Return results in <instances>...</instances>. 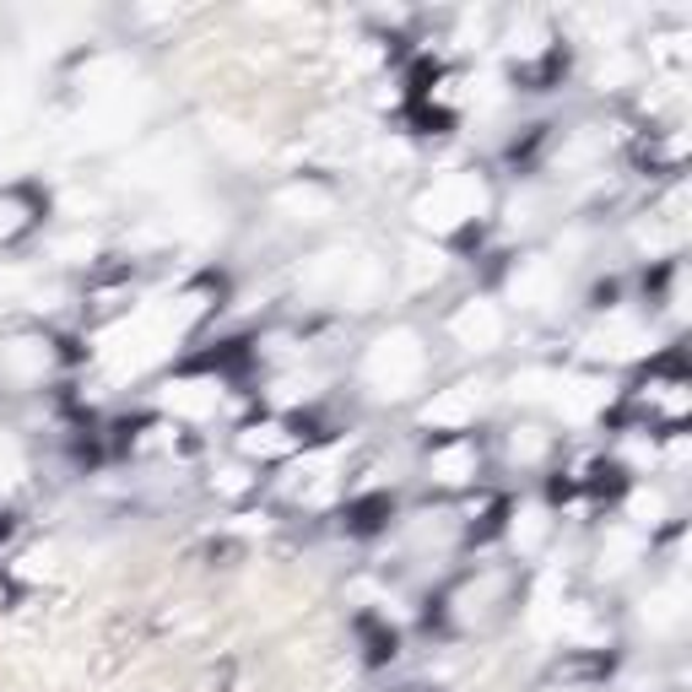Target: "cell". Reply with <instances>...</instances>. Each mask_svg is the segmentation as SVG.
Listing matches in <instances>:
<instances>
[{
    "label": "cell",
    "mask_w": 692,
    "mask_h": 692,
    "mask_svg": "<svg viewBox=\"0 0 692 692\" xmlns=\"http://www.w3.org/2000/svg\"><path fill=\"white\" fill-rule=\"evenodd\" d=\"M682 616H688V590H682V584H665V590H654L650 601H644V622L660 628V633L676 628Z\"/></svg>",
    "instance_id": "ac0fdd59"
},
{
    "label": "cell",
    "mask_w": 692,
    "mask_h": 692,
    "mask_svg": "<svg viewBox=\"0 0 692 692\" xmlns=\"http://www.w3.org/2000/svg\"><path fill=\"white\" fill-rule=\"evenodd\" d=\"M482 407H488V384L465 379V384H454V390H439V395L422 407V422H428V428H465V422H477Z\"/></svg>",
    "instance_id": "ba28073f"
},
{
    "label": "cell",
    "mask_w": 692,
    "mask_h": 692,
    "mask_svg": "<svg viewBox=\"0 0 692 692\" xmlns=\"http://www.w3.org/2000/svg\"><path fill=\"white\" fill-rule=\"evenodd\" d=\"M546 530H552V514H546L541 503H525V509L514 514V525H509V541H514V552H535V546L546 541Z\"/></svg>",
    "instance_id": "d6986e66"
},
{
    "label": "cell",
    "mask_w": 692,
    "mask_h": 692,
    "mask_svg": "<svg viewBox=\"0 0 692 692\" xmlns=\"http://www.w3.org/2000/svg\"><path fill=\"white\" fill-rule=\"evenodd\" d=\"M239 449H244L249 460H277V454L292 449V433H287L282 422H260V428H249L244 439H239Z\"/></svg>",
    "instance_id": "ffe728a7"
},
{
    "label": "cell",
    "mask_w": 692,
    "mask_h": 692,
    "mask_svg": "<svg viewBox=\"0 0 692 692\" xmlns=\"http://www.w3.org/2000/svg\"><path fill=\"white\" fill-rule=\"evenodd\" d=\"M201 309L205 303L195 292H190V298H173V303H152V309H141L136 320H120L114 330H103V335H98V352H103V363L114 368V379H130V373H141V368L163 363L168 352H173V341L195 325Z\"/></svg>",
    "instance_id": "6da1fadb"
},
{
    "label": "cell",
    "mask_w": 692,
    "mask_h": 692,
    "mask_svg": "<svg viewBox=\"0 0 692 692\" xmlns=\"http://www.w3.org/2000/svg\"><path fill=\"white\" fill-rule=\"evenodd\" d=\"M639 552H644V541H639V530H633V525L606 530V541H601V579L628 573L633 563H639Z\"/></svg>",
    "instance_id": "2e32d148"
},
{
    "label": "cell",
    "mask_w": 692,
    "mask_h": 692,
    "mask_svg": "<svg viewBox=\"0 0 692 692\" xmlns=\"http://www.w3.org/2000/svg\"><path fill=\"white\" fill-rule=\"evenodd\" d=\"M379 287H384V265H379L373 254H352V265H347V277L335 287V298L352 303V309H368V303L379 298Z\"/></svg>",
    "instance_id": "7c38bea8"
},
{
    "label": "cell",
    "mask_w": 692,
    "mask_h": 692,
    "mask_svg": "<svg viewBox=\"0 0 692 692\" xmlns=\"http://www.w3.org/2000/svg\"><path fill=\"white\" fill-rule=\"evenodd\" d=\"M184 173H190V163H184V152H173V147H147V152H136V158L124 163V179L141 184V190H173Z\"/></svg>",
    "instance_id": "9c48e42d"
},
{
    "label": "cell",
    "mask_w": 692,
    "mask_h": 692,
    "mask_svg": "<svg viewBox=\"0 0 692 692\" xmlns=\"http://www.w3.org/2000/svg\"><path fill=\"white\" fill-rule=\"evenodd\" d=\"M639 244L660 254V249H671V244H676V233H671V228H660V222H650V228H639Z\"/></svg>",
    "instance_id": "836d02e7"
},
{
    "label": "cell",
    "mask_w": 692,
    "mask_h": 692,
    "mask_svg": "<svg viewBox=\"0 0 692 692\" xmlns=\"http://www.w3.org/2000/svg\"><path fill=\"white\" fill-rule=\"evenodd\" d=\"M449 335H454V347H465V352H492V347L503 341V309L488 303V298H471V303L454 309Z\"/></svg>",
    "instance_id": "52a82bcc"
},
{
    "label": "cell",
    "mask_w": 692,
    "mask_h": 692,
    "mask_svg": "<svg viewBox=\"0 0 692 692\" xmlns=\"http://www.w3.org/2000/svg\"><path fill=\"white\" fill-rule=\"evenodd\" d=\"M541 43H546V28H541L535 17H525V22H514V33H509V54L530 60V54H541Z\"/></svg>",
    "instance_id": "4316f807"
},
{
    "label": "cell",
    "mask_w": 692,
    "mask_h": 692,
    "mask_svg": "<svg viewBox=\"0 0 692 692\" xmlns=\"http://www.w3.org/2000/svg\"><path fill=\"white\" fill-rule=\"evenodd\" d=\"M606 401H611L606 379H569V373H563V384H558V401H552V407H558L563 422H590V417L606 407Z\"/></svg>",
    "instance_id": "8fae6325"
},
{
    "label": "cell",
    "mask_w": 692,
    "mask_h": 692,
    "mask_svg": "<svg viewBox=\"0 0 692 692\" xmlns=\"http://www.w3.org/2000/svg\"><path fill=\"white\" fill-rule=\"evenodd\" d=\"M558 639H573V644H601L606 639V628L590 616L584 606H569L563 601V611H558Z\"/></svg>",
    "instance_id": "7402d4cb"
},
{
    "label": "cell",
    "mask_w": 692,
    "mask_h": 692,
    "mask_svg": "<svg viewBox=\"0 0 692 692\" xmlns=\"http://www.w3.org/2000/svg\"><path fill=\"white\" fill-rule=\"evenodd\" d=\"M277 211H282L287 222H325L330 211H335V201H330V190H320V184H287V190H277Z\"/></svg>",
    "instance_id": "4fadbf2b"
},
{
    "label": "cell",
    "mask_w": 692,
    "mask_h": 692,
    "mask_svg": "<svg viewBox=\"0 0 692 692\" xmlns=\"http://www.w3.org/2000/svg\"><path fill=\"white\" fill-rule=\"evenodd\" d=\"M488 179L482 173H444V179H433L417 205H411V217H417V228H428V233H454V228H465L471 217H482L488 211Z\"/></svg>",
    "instance_id": "3957f363"
},
{
    "label": "cell",
    "mask_w": 692,
    "mask_h": 692,
    "mask_svg": "<svg viewBox=\"0 0 692 692\" xmlns=\"http://www.w3.org/2000/svg\"><path fill=\"white\" fill-rule=\"evenodd\" d=\"M136 124H141V92L124 87L114 98H92L87 103L82 120H77V141L82 147H114L124 136H136Z\"/></svg>",
    "instance_id": "277c9868"
},
{
    "label": "cell",
    "mask_w": 692,
    "mask_h": 692,
    "mask_svg": "<svg viewBox=\"0 0 692 692\" xmlns=\"http://www.w3.org/2000/svg\"><path fill=\"white\" fill-rule=\"evenodd\" d=\"M6 368H11L17 379H43V373H49V347L33 341V335H22V341L6 347Z\"/></svg>",
    "instance_id": "44dd1931"
},
{
    "label": "cell",
    "mask_w": 692,
    "mask_h": 692,
    "mask_svg": "<svg viewBox=\"0 0 692 692\" xmlns=\"http://www.w3.org/2000/svg\"><path fill=\"white\" fill-rule=\"evenodd\" d=\"M92 233H71V239H60V244H54V254H60V260H71V265H82V260H92Z\"/></svg>",
    "instance_id": "f546056e"
},
{
    "label": "cell",
    "mask_w": 692,
    "mask_h": 692,
    "mask_svg": "<svg viewBox=\"0 0 692 692\" xmlns=\"http://www.w3.org/2000/svg\"><path fill=\"white\" fill-rule=\"evenodd\" d=\"M211 482H217V488H222V492H244V488H249L244 465H222V471H217V477H211Z\"/></svg>",
    "instance_id": "d590c367"
},
{
    "label": "cell",
    "mask_w": 692,
    "mask_h": 692,
    "mask_svg": "<svg viewBox=\"0 0 692 692\" xmlns=\"http://www.w3.org/2000/svg\"><path fill=\"white\" fill-rule=\"evenodd\" d=\"M22 120V92L17 87H0V136H11Z\"/></svg>",
    "instance_id": "4dcf8cb0"
},
{
    "label": "cell",
    "mask_w": 692,
    "mask_h": 692,
    "mask_svg": "<svg viewBox=\"0 0 692 692\" xmlns=\"http://www.w3.org/2000/svg\"><path fill=\"white\" fill-rule=\"evenodd\" d=\"M158 401H163V411L184 417V422H205L211 411L222 407V384L217 379H173Z\"/></svg>",
    "instance_id": "30bf717a"
},
{
    "label": "cell",
    "mask_w": 692,
    "mask_h": 692,
    "mask_svg": "<svg viewBox=\"0 0 692 692\" xmlns=\"http://www.w3.org/2000/svg\"><path fill=\"white\" fill-rule=\"evenodd\" d=\"M28 228V201H17V195H0V244L6 239H17Z\"/></svg>",
    "instance_id": "83f0119b"
},
{
    "label": "cell",
    "mask_w": 692,
    "mask_h": 692,
    "mask_svg": "<svg viewBox=\"0 0 692 692\" xmlns=\"http://www.w3.org/2000/svg\"><path fill=\"white\" fill-rule=\"evenodd\" d=\"M584 352L590 358H606V363H628V358H644L650 352V330L628 314H606L601 325L584 335Z\"/></svg>",
    "instance_id": "8992f818"
},
{
    "label": "cell",
    "mask_w": 692,
    "mask_h": 692,
    "mask_svg": "<svg viewBox=\"0 0 692 692\" xmlns=\"http://www.w3.org/2000/svg\"><path fill=\"white\" fill-rule=\"evenodd\" d=\"M509 454H514V460H541V454H546V433H535V428H520V433H514V439H509Z\"/></svg>",
    "instance_id": "f1b7e54d"
},
{
    "label": "cell",
    "mask_w": 692,
    "mask_h": 692,
    "mask_svg": "<svg viewBox=\"0 0 692 692\" xmlns=\"http://www.w3.org/2000/svg\"><path fill=\"white\" fill-rule=\"evenodd\" d=\"M77 82H82L87 103H92V98H114V92L130 87V60H120V54H98V60H87L82 66Z\"/></svg>",
    "instance_id": "5bb4252c"
},
{
    "label": "cell",
    "mask_w": 692,
    "mask_h": 692,
    "mask_svg": "<svg viewBox=\"0 0 692 692\" xmlns=\"http://www.w3.org/2000/svg\"><path fill=\"white\" fill-rule=\"evenodd\" d=\"M309 395H314V390H309V379H282V384L271 390V401H277V407H292V401H309Z\"/></svg>",
    "instance_id": "1f68e13d"
},
{
    "label": "cell",
    "mask_w": 692,
    "mask_h": 692,
    "mask_svg": "<svg viewBox=\"0 0 692 692\" xmlns=\"http://www.w3.org/2000/svg\"><path fill=\"white\" fill-rule=\"evenodd\" d=\"M347 265H352V249H325V254H314L309 265H303V287H314V292H330L335 298V287L347 277Z\"/></svg>",
    "instance_id": "e0dca14e"
},
{
    "label": "cell",
    "mask_w": 692,
    "mask_h": 692,
    "mask_svg": "<svg viewBox=\"0 0 692 692\" xmlns=\"http://www.w3.org/2000/svg\"><path fill=\"white\" fill-rule=\"evenodd\" d=\"M17 471H22V460H17V449L11 444H0V492L17 482Z\"/></svg>",
    "instance_id": "8d00e7d4"
},
{
    "label": "cell",
    "mask_w": 692,
    "mask_h": 692,
    "mask_svg": "<svg viewBox=\"0 0 692 692\" xmlns=\"http://www.w3.org/2000/svg\"><path fill=\"white\" fill-rule=\"evenodd\" d=\"M558 292H563V271L546 254H525L509 271V303H520V309H552Z\"/></svg>",
    "instance_id": "5b68a950"
},
{
    "label": "cell",
    "mask_w": 692,
    "mask_h": 692,
    "mask_svg": "<svg viewBox=\"0 0 692 692\" xmlns=\"http://www.w3.org/2000/svg\"><path fill=\"white\" fill-rule=\"evenodd\" d=\"M558 384H563V373L525 368V373H514V401H558Z\"/></svg>",
    "instance_id": "cb8c5ba5"
},
{
    "label": "cell",
    "mask_w": 692,
    "mask_h": 692,
    "mask_svg": "<svg viewBox=\"0 0 692 692\" xmlns=\"http://www.w3.org/2000/svg\"><path fill=\"white\" fill-rule=\"evenodd\" d=\"M428 477H433L439 488H465V482L477 477V449L471 444H444L433 460H428Z\"/></svg>",
    "instance_id": "9a60e30c"
},
{
    "label": "cell",
    "mask_w": 692,
    "mask_h": 692,
    "mask_svg": "<svg viewBox=\"0 0 692 692\" xmlns=\"http://www.w3.org/2000/svg\"><path fill=\"white\" fill-rule=\"evenodd\" d=\"M633 77V66L622 60V54H611V60H601V71H595V82L606 87V82H628Z\"/></svg>",
    "instance_id": "e575fe53"
},
{
    "label": "cell",
    "mask_w": 692,
    "mask_h": 692,
    "mask_svg": "<svg viewBox=\"0 0 692 692\" xmlns=\"http://www.w3.org/2000/svg\"><path fill=\"white\" fill-rule=\"evenodd\" d=\"M654 401L671 411V417H682V411H688V390H682V384H654Z\"/></svg>",
    "instance_id": "d6a6232c"
},
{
    "label": "cell",
    "mask_w": 692,
    "mask_h": 692,
    "mask_svg": "<svg viewBox=\"0 0 692 692\" xmlns=\"http://www.w3.org/2000/svg\"><path fill=\"white\" fill-rule=\"evenodd\" d=\"M439 277H444V254H439L433 244H422V239L407 244V282L428 287V282H439Z\"/></svg>",
    "instance_id": "603a6c76"
},
{
    "label": "cell",
    "mask_w": 692,
    "mask_h": 692,
    "mask_svg": "<svg viewBox=\"0 0 692 692\" xmlns=\"http://www.w3.org/2000/svg\"><path fill=\"white\" fill-rule=\"evenodd\" d=\"M660 520H665V492L639 488L633 498H628V525L633 530H654Z\"/></svg>",
    "instance_id": "d4e9b609"
},
{
    "label": "cell",
    "mask_w": 692,
    "mask_h": 692,
    "mask_svg": "<svg viewBox=\"0 0 692 692\" xmlns=\"http://www.w3.org/2000/svg\"><path fill=\"white\" fill-rule=\"evenodd\" d=\"M422 373H428V347H422L417 330H384L363 358V379L384 401L411 395V390L422 384Z\"/></svg>",
    "instance_id": "7a4b0ae2"
},
{
    "label": "cell",
    "mask_w": 692,
    "mask_h": 692,
    "mask_svg": "<svg viewBox=\"0 0 692 692\" xmlns=\"http://www.w3.org/2000/svg\"><path fill=\"white\" fill-rule=\"evenodd\" d=\"M211 141H222V152H233V158H254L260 152V141L233 120H211Z\"/></svg>",
    "instance_id": "484cf974"
}]
</instances>
